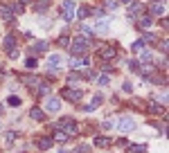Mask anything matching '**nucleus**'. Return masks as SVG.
<instances>
[{
    "mask_svg": "<svg viewBox=\"0 0 169 153\" xmlns=\"http://www.w3.org/2000/svg\"><path fill=\"white\" fill-rule=\"evenodd\" d=\"M108 144H110V140H108V137H95V146L104 149V146H108Z\"/></svg>",
    "mask_w": 169,
    "mask_h": 153,
    "instance_id": "12",
    "label": "nucleus"
},
{
    "mask_svg": "<svg viewBox=\"0 0 169 153\" xmlns=\"http://www.w3.org/2000/svg\"><path fill=\"white\" fill-rule=\"evenodd\" d=\"M54 140L56 142H65V140H68V133H65V131H56L54 133Z\"/></svg>",
    "mask_w": 169,
    "mask_h": 153,
    "instance_id": "13",
    "label": "nucleus"
},
{
    "mask_svg": "<svg viewBox=\"0 0 169 153\" xmlns=\"http://www.w3.org/2000/svg\"><path fill=\"white\" fill-rule=\"evenodd\" d=\"M142 47H144V41H138V43L133 45V50H135V52H140V50H142Z\"/></svg>",
    "mask_w": 169,
    "mask_h": 153,
    "instance_id": "23",
    "label": "nucleus"
},
{
    "mask_svg": "<svg viewBox=\"0 0 169 153\" xmlns=\"http://www.w3.org/2000/svg\"><path fill=\"white\" fill-rule=\"evenodd\" d=\"M151 23H153V18H151V16L140 18V27H151Z\"/></svg>",
    "mask_w": 169,
    "mask_h": 153,
    "instance_id": "15",
    "label": "nucleus"
},
{
    "mask_svg": "<svg viewBox=\"0 0 169 153\" xmlns=\"http://www.w3.org/2000/svg\"><path fill=\"white\" fill-rule=\"evenodd\" d=\"M61 108V101L56 99V97H50L48 101H45V110H50V113H56Z\"/></svg>",
    "mask_w": 169,
    "mask_h": 153,
    "instance_id": "6",
    "label": "nucleus"
},
{
    "mask_svg": "<svg viewBox=\"0 0 169 153\" xmlns=\"http://www.w3.org/2000/svg\"><path fill=\"white\" fill-rule=\"evenodd\" d=\"M151 12H153L156 16H160V14H165V5H160V2H156V5L151 7Z\"/></svg>",
    "mask_w": 169,
    "mask_h": 153,
    "instance_id": "14",
    "label": "nucleus"
},
{
    "mask_svg": "<svg viewBox=\"0 0 169 153\" xmlns=\"http://www.w3.org/2000/svg\"><path fill=\"white\" fill-rule=\"evenodd\" d=\"M129 146H131V151H133V153H144V151H147L144 144H129Z\"/></svg>",
    "mask_w": 169,
    "mask_h": 153,
    "instance_id": "16",
    "label": "nucleus"
},
{
    "mask_svg": "<svg viewBox=\"0 0 169 153\" xmlns=\"http://www.w3.org/2000/svg\"><path fill=\"white\" fill-rule=\"evenodd\" d=\"M149 113H153V115L162 113V106H158V104H151V106H149Z\"/></svg>",
    "mask_w": 169,
    "mask_h": 153,
    "instance_id": "20",
    "label": "nucleus"
},
{
    "mask_svg": "<svg viewBox=\"0 0 169 153\" xmlns=\"http://www.w3.org/2000/svg\"><path fill=\"white\" fill-rule=\"evenodd\" d=\"M70 65L72 68H83V65H88V59L86 56H81V59H70Z\"/></svg>",
    "mask_w": 169,
    "mask_h": 153,
    "instance_id": "8",
    "label": "nucleus"
},
{
    "mask_svg": "<svg viewBox=\"0 0 169 153\" xmlns=\"http://www.w3.org/2000/svg\"><path fill=\"white\" fill-rule=\"evenodd\" d=\"M70 50H72L74 54L86 52V50H88V38H86V36H77L74 41H70Z\"/></svg>",
    "mask_w": 169,
    "mask_h": 153,
    "instance_id": "1",
    "label": "nucleus"
},
{
    "mask_svg": "<svg viewBox=\"0 0 169 153\" xmlns=\"http://www.w3.org/2000/svg\"><path fill=\"white\" fill-rule=\"evenodd\" d=\"M106 7H108V9H115V7H117V2H115V0H108Z\"/></svg>",
    "mask_w": 169,
    "mask_h": 153,
    "instance_id": "27",
    "label": "nucleus"
},
{
    "mask_svg": "<svg viewBox=\"0 0 169 153\" xmlns=\"http://www.w3.org/2000/svg\"><path fill=\"white\" fill-rule=\"evenodd\" d=\"M30 115H32L36 122H43V119H45V115L41 113V108H32V113H30Z\"/></svg>",
    "mask_w": 169,
    "mask_h": 153,
    "instance_id": "11",
    "label": "nucleus"
},
{
    "mask_svg": "<svg viewBox=\"0 0 169 153\" xmlns=\"http://www.w3.org/2000/svg\"><path fill=\"white\" fill-rule=\"evenodd\" d=\"M106 30H108V23L106 21H99L97 23V32H106Z\"/></svg>",
    "mask_w": 169,
    "mask_h": 153,
    "instance_id": "21",
    "label": "nucleus"
},
{
    "mask_svg": "<svg viewBox=\"0 0 169 153\" xmlns=\"http://www.w3.org/2000/svg\"><path fill=\"white\" fill-rule=\"evenodd\" d=\"M113 47H106V50H101V56H104V59H113Z\"/></svg>",
    "mask_w": 169,
    "mask_h": 153,
    "instance_id": "19",
    "label": "nucleus"
},
{
    "mask_svg": "<svg viewBox=\"0 0 169 153\" xmlns=\"http://www.w3.org/2000/svg\"><path fill=\"white\" fill-rule=\"evenodd\" d=\"M14 43H16V38H14V36H7V41H5V45H7V47H14Z\"/></svg>",
    "mask_w": 169,
    "mask_h": 153,
    "instance_id": "22",
    "label": "nucleus"
},
{
    "mask_svg": "<svg viewBox=\"0 0 169 153\" xmlns=\"http://www.w3.org/2000/svg\"><path fill=\"white\" fill-rule=\"evenodd\" d=\"M9 104H12V106H18V104H21V99H18V97H9Z\"/></svg>",
    "mask_w": 169,
    "mask_h": 153,
    "instance_id": "24",
    "label": "nucleus"
},
{
    "mask_svg": "<svg viewBox=\"0 0 169 153\" xmlns=\"http://www.w3.org/2000/svg\"><path fill=\"white\" fill-rule=\"evenodd\" d=\"M45 47H48V43H45V41H39L36 45H32V50H34V52H43Z\"/></svg>",
    "mask_w": 169,
    "mask_h": 153,
    "instance_id": "17",
    "label": "nucleus"
},
{
    "mask_svg": "<svg viewBox=\"0 0 169 153\" xmlns=\"http://www.w3.org/2000/svg\"><path fill=\"white\" fill-rule=\"evenodd\" d=\"M48 63H50V70H61V68H65L63 56H59V54H52L50 59H48Z\"/></svg>",
    "mask_w": 169,
    "mask_h": 153,
    "instance_id": "4",
    "label": "nucleus"
},
{
    "mask_svg": "<svg viewBox=\"0 0 169 153\" xmlns=\"http://www.w3.org/2000/svg\"><path fill=\"white\" fill-rule=\"evenodd\" d=\"M151 59H153V54L149 52V50H144L142 54H140V61H144V63H147V61H151Z\"/></svg>",
    "mask_w": 169,
    "mask_h": 153,
    "instance_id": "18",
    "label": "nucleus"
},
{
    "mask_svg": "<svg viewBox=\"0 0 169 153\" xmlns=\"http://www.w3.org/2000/svg\"><path fill=\"white\" fill-rule=\"evenodd\" d=\"M0 16H2L5 21H9V18H12V9H9L7 5H2V2H0Z\"/></svg>",
    "mask_w": 169,
    "mask_h": 153,
    "instance_id": "10",
    "label": "nucleus"
},
{
    "mask_svg": "<svg viewBox=\"0 0 169 153\" xmlns=\"http://www.w3.org/2000/svg\"><path fill=\"white\" fill-rule=\"evenodd\" d=\"M36 144H39V149L45 151V149H50V146H52V140H50V137H39V140H36Z\"/></svg>",
    "mask_w": 169,
    "mask_h": 153,
    "instance_id": "9",
    "label": "nucleus"
},
{
    "mask_svg": "<svg viewBox=\"0 0 169 153\" xmlns=\"http://www.w3.org/2000/svg\"><path fill=\"white\" fill-rule=\"evenodd\" d=\"M63 97H65V99H72V101H79V99L83 97V92H81V90H70V88H68V90H63Z\"/></svg>",
    "mask_w": 169,
    "mask_h": 153,
    "instance_id": "7",
    "label": "nucleus"
},
{
    "mask_svg": "<svg viewBox=\"0 0 169 153\" xmlns=\"http://www.w3.org/2000/svg\"><path fill=\"white\" fill-rule=\"evenodd\" d=\"M122 2H124V5H131V2H133V0H122Z\"/></svg>",
    "mask_w": 169,
    "mask_h": 153,
    "instance_id": "28",
    "label": "nucleus"
},
{
    "mask_svg": "<svg viewBox=\"0 0 169 153\" xmlns=\"http://www.w3.org/2000/svg\"><path fill=\"white\" fill-rule=\"evenodd\" d=\"M27 68H36V59H27Z\"/></svg>",
    "mask_w": 169,
    "mask_h": 153,
    "instance_id": "26",
    "label": "nucleus"
},
{
    "mask_svg": "<svg viewBox=\"0 0 169 153\" xmlns=\"http://www.w3.org/2000/svg\"><path fill=\"white\" fill-rule=\"evenodd\" d=\"M61 126H63V131L68 133V135H74V133H77V122H74V119H70V117L61 119Z\"/></svg>",
    "mask_w": 169,
    "mask_h": 153,
    "instance_id": "5",
    "label": "nucleus"
},
{
    "mask_svg": "<svg viewBox=\"0 0 169 153\" xmlns=\"http://www.w3.org/2000/svg\"><path fill=\"white\" fill-rule=\"evenodd\" d=\"M74 7H77V2H72V0H65L63 2V18L65 21H72V16H74Z\"/></svg>",
    "mask_w": 169,
    "mask_h": 153,
    "instance_id": "3",
    "label": "nucleus"
},
{
    "mask_svg": "<svg viewBox=\"0 0 169 153\" xmlns=\"http://www.w3.org/2000/svg\"><path fill=\"white\" fill-rule=\"evenodd\" d=\"M0 113H2V104H0Z\"/></svg>",
    "mask_w": 169,
    "mask_h": 153,
    "instance_id": "29",
    "label": "nucleus"
},
{
    "mask_svg": "<svg viewBox=\"0 0 169 153\" xmlns=\"http://www.w3.org/2000/svg\"><path fill=\"white\" fill-rule=\"evenodd\" d=\"M79 16H81V18H86V16H88V7H83V9H79Z\"/></svg>",
    "mask_w": 169,
    "mask_h": 153,
    "instance_id": "25",
    "label": "nucleus"
},
{
    "mask_svg": "<svg viewBox=\"0 0 169 153\" xmlns=\"http://www.w3.org/2000/svg\"><path fill=\"white\" fill-rule=\"evenodd\" d=\"M117 126H120L122 133H131V131H135V122L131 119V117H122V119L117 122Z\"/></svg>",
    "mask_w": 169,
    "mask_h": 153,
    "instance_id": "2",
    "label": "nucleus"
}]
</instances>
